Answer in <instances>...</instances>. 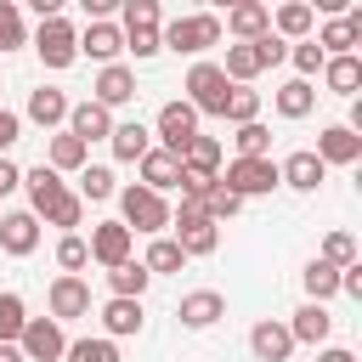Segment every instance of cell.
Here are the masks:
<instances>
[{
  "mask_svg": "<svg viewBox=\"0 0 362 362\" xmlns=\"http://www.w3.org/2000/svg\"><path fill=\"white\" fill-rule=\"evenodd\" d=\"M221 17L215 11H192V17H175V23H158V40H164V51H175V57H204V51H215L221 45Z\"/></svg>",
  "mask_w": 362,
  "mask_h": 362,
  "instance_id": "obj_1",
  "label": "cell"
},
{
  "mask_svg": "<svg viewBox=\"0 0 362 362\" xmlns=\"http://www.w3.org/2000/svg\"><path fill=\"white\" fill-rule=\"evenodd\" d=\"M170 226H175V243L187 249V260L221 249V221L204 215V198H181V209H170Z\"/></svg>",
  "mask_w": 362,
  "mask_h": 362,
  "instance_id": "obj_2",
  "label": "cell"
},
{
  "mask_svg": "<svg viewBox=\"0 0 362 362\" xmlns=\"http://www.w3.org/2000/svg\"><path fill=\"white\" fill-rule=\"evenodd\" d=\"M226 96H232V79L221 74V62H192L187 68V102L198 107V113H209V119H221L226 113Z\"/></svg>",
  "mask_w": 362,
  "mask_h": 362,
  "instance_id": "obj_3",
  "label": "cell"
},
{
  "mask_svg": "<svg viewBox=\"0 0 362 362\" xmlns=\"http://www.w3.org/2000/svg\"><path fill=\"white\" fill-rule=\"evenodd\" d=\"M119 209H124V226L130 232H164L170 226V204H164V192H153V187H124L119 192Z\"/></svg>",
  "mask_w": 362,
  "mask_h": 362,
  "instance_id": "obj_4",
  "label": "cell"
},
{
  "mask_svg": "<svg viewBox=\"0 0 362 362\" xmlns=\"http://www.w3.org/2000/svg\"><path fill=\"white\" fill-rule=\"evenodd\" d=\"M34 51H40L45 68H68V62L79 57V28H74L68 17H40V28H34Z\"/></svg>",
  "mask_w": 362,
  "mask_h": 362,
  "instance_id": "obj_5",
  "label": "cell"
},
{
  "mask_svg": "<svg viewBox=\"0 0 362 362\" xmlns=\"http://www.w3.org/2000/svg\"><path fill=\"white\" fill-rule=\"evenodd\" d=\"M153 136H158V147H164V153H175V158H181V147L198 136V107H192L187 96H181V102H164V107H158Z\"/></svg>",
  "mask_w": 362,
  "mask_h": 362,
  "instance_id": "obj_6",
  "label": "cell"
},
{
  "mask_svg": "<svg viewBox=\"0 0 362 362\" xmlns=\"http://www.w3.org/2000/svg\"><path fill=\"white\" fill-rule=\"evenodd\" d=\"M221 181H226L238 198H260V192L283 187V181H277V164H272V153H266V158H232Z\"/></svg>",
  "mask_w": 362,
  "mask_h": 362,
  "instance_id": "obj_7",
  "label": "cell"
},
{
  "mask_svg": "<svg viewBox=\"0 0 362 362\" xmlns=\"http://www.w3.org/2000/svg\"><path fill=\"white\" fill-rule=\"evenodd\" d=\"M17 351H23L28 362H57V356L68 351L62 322H57V317H28V322H23V334H17Z\"/></svg>",
  "mask_w": 362,
  "mask_h": 362,
  "instance_id": "obj_8",
  "label": "cell"
},
{
  "mask_svg": "<svg viewBox=\"0 0 362 362\" xmlns=\"http://www.w3.org/2000/svg\"><path fill=\"white\" fill-rule=\"evenodd\" d=\"M45 300H51V317H57V322L90 317V283H85L79 272H62V277L45 288Z\"/></svg>",
  "mask_w": 362,
  "mask_h": 362,
  "instance_id": "obj_9",
  "label": "cell"
},
{
  "mask_svg": "<svg viewBox=\"0 0 362 362\" xmlns=\"http://www.w3.org/2000/svg\"><path fill=\"white\" fill-rule=\"evenodd\" d=\"M79 51H85L90 62H119V57H124V28L107 23V17H90V23L79 28Z\"/></svg>",
  "mask_w": 362,
  "mask_h": 362,
  "instance_id": "obj_10",
  "label": "cell"
},
{
  "mask_svg": "<svg viewBox=\"0 0 362 362\" xmlns=\"http://www.w3.org/2000/svg\"><path fill=\"white\" fill-rule=\"evenodd\" d=\"M130 243H136V232H130L124 221H102V226H90V260H96V266H119V260H130Z\"/></svg>",
  "mask_w": 362,
  "mask_h": 362,
  "instance_id": "obj_11",
  "label": "cell"
},
{
  "mask_svg": "<svg viewBox=\"0 0 362 362\" xmlns=\"http://www.w3.org/2000/svg\"><path fill=\"white\" fill-rule=\"evenodd\" d=\"M0 249L6 255H34L40 249V215L34 209H11V215H0Z\"/></svg>",
  "mask_w": 362,
  "mask_h": 362,
  "instance_id": "obj_12",
  "label": "cell"
},
{
  "mask_svg": "<svg viewBox=\"0 0 362 362\" xmlns=\"http://www.w3.org/2000/svg\"><path fill=\"white\" fill-rule=\"evenodd\" d=\"M322 175H328V164H322L311 147H300V153H288V158L277 164V181H283V187H294V192H317V187H322Z\"/></svg>",
  "mask_w": 362,
  "mask_h": 362,
  "instance_id": "obj_13",
  "label": "cell"
},
{
  "mask_svg": "<svg viewBox=\"0 0 362 362\" xmlns=\"http://www.w3.org/2000/svg\"><path fill=\"white\" fill-rule=\"evenodd\" d=\"M249 351H255V362H288L294 356V334H288V322H255L249 328Z\"/></svg>",
  "mask_w": 362,
  "mask_h": 362,
  "instance_id": "obj_14",
  "label": "cell"
},
{
  "mask_svg": "<svg viewBox=\"0 0 362 362\" xmlns=\"http://www.w3.org/2000/svg\"><path fill=\"white\" fill-rule=\"evenodd\" d=\"M322 164H356L362 158V130H351V124H328L322 136H317V147H311Z\"/></svg>",
  "mask_w": 362,
  "mask_h": 362,
  "instance_id": "obj_15",
  "label": "cell"
},
{
  "mask_svg": "<svg viewBox=\"0 0 362 362\" xmlns=\"http://www.w3.org/2000/svg\"><path fill=\"white\" fill-rule=\"evenodd\" d=\"M68 130L90 147V141H102V136L113 130V107H102L96 96H90V102H74V107H68Z\"/></svg>",
  "mask_w": 362,
  "mask_h": 362,
  "instance_id": "obj_16",
  "label": "cell"
},
{
  "mask_svg": "<svg viewBox=\"0 0 362 362\" xmlns=\"http://www.w3.org/2000/svg\"><path fill=\"white\" fill-rule=\"evenodd\" d=\"M187 328H215L221 317H226V294H215V288H192V294H181V311H175Z\"/></svg>",
  "mask_w": 362,
  "mask_h": 362,
  "instance_id": "obj_17",
  "label": "cell"
},
{
  "mask_svg": "<svg viewBox=\"0 0 362 362\" xmlns=\"http://www.w3.org/2000/svg\"><path fill=\"white\" fill-rule=\"evenodd\" d=\"M288 334H294V345H328V334H334V317H328V305H322V300H305V305L294 311Z\"/></svg>",
  "mask_w": 362,
  "mask_h": 362,
  "instance_id": "obj_18",
  "label": "cell"
},
{
  "mask_svg": "<svg viewBox=\"0 0 362 362\" xmlns=\"http://www.w3.org/2000/svg\"><path fill=\"white\" fill-rule=\"evenodd\" d=\"M96 102H102V107L136 102V74H130L124 62H102V74H96Z\"/></svg>",
  "mask_w": 362,
  "mask_h": 362,
  "instance_id": "obj_19",
  "label": "cell"
},
{
  "mask_svg": "<svg viewBox=\"0 0 362 362\" xmlns=\"http://www.w3.org/2000/svg\"><path fill=\"white\" fill-rule=\"evenodd\" d=\"M102 328H107V339L141 334V300H136V294H113V300L102 305Z\"/></svg>",
  "mask_w": 362,
  "mask_h": 362,
  "instance_id": "obj_20",
  "label": "cell"
},
{
  "mask_svg": "<svg viewBox=\"0 0 362 362\" xmlns=\"http://www.w3.org/2000/svg\"><path fill=\"white\" fill-rule=\"evenodd\" d=\"M221 28H232L238 40H260L266 28H272V6L266 0H243V6H226V23Z\"/></svg>",
  "mask_w": 362,
  "mask_h": 362,
  "instance_id": "obj_21",
  "label": "cell"
},
{
  "mask_svg": "<svg viewBox=\"0 0 362 362\" xmlns=\"http://www.w3.org/2000/svg\"><path fill=\"white\" fill-rule=\"evenodd\" d=\"M356 40H362V11H339V17H334V23H322V34H317V45H322L328 57L356 51Z\"/></svg>",
  "mask_w": 362,
  "mask_h": 362,
  "instance_id": "obj_22",
  "label": "cell"
},
{
  "mask_svg": "<svg viewBox=\"0 0 362 362\" xmlns=\"http://www.w3.org/2000/svg\"><path fill=\"white\" fill-rule=\"evenodd\" d=\"M68 96L62 90H51V85H40V90H28V119L40 124V130H57V124H68Z\"/></svg>",
  "mask_w": 362,
  "mask_h": 362,
  "instance_id": "obj_23",
  "label": "cell"
},
{
  "mask_svg": "<svg viewBox=\"0 0 362 362\" xmlns=\"http://www.w3.org/2000/svg\"><path fill=\"white\" fill-rule=\"evenodd\" d=\"M107 141H113V158H119V164H136V158L153 147V130H147L141 119H124V124L107 130Z\"/></svg>",
  "mask_w": 362,
  "mask_h": 362,
  "instance_id": "obj_24",
  "label": "cell"
},
{
  "mask_svg": "<svg viewBox=\"0 0 362 362\" xmlns=\"http://www.w3.org/2000/svg\"><path fill=\"white\" fill-rule=\"evenodd\" d=\"M136 164H141V187H153V192H170V187H175V175H181V158H175V153H164V147H147Z\"/></svg>",
  "mask_w": 362,
  "mask_h": 362,
  "instance_id": "obj_25",
  "label": "cell"
},
{
  "mask_svg": "<svg viewBox=\"0 0 362 362\" xmlns=\"http://www.w3.org/2000/svg\"><path fill=\"white\" fill-rule=\"evenodd\" d=\"M221 74H226L232 85H249L255 74H266V62H260V45H255V40H238V45H226V62H221Z\"/></svg>",
  "mask_w": 362,
  "mask_h": 362,
  "instance_id": "obj_26",
  "label": "cell"
},
{
  "mask_svg": "<svg viewBox=\"0 0 362 362\" xmlns=\"http://www.w3.org/2000/svg\"><path fill=\"white\" fill-rule=\"evenodd\" d=\"M322 85H328L334 96H356V85H362V62H356V51L328 57V62H322Z\"/></svg>",
  "mask_w": 362,
  "mask_h": 362,
  "instance_id": "obj_27",
  "label": "cell"
},
{
  "mask_svg": "<svg viewBox=\"0 0 362 362\" xmlns=\"http://www.w3.org/2000/svg\"><path fill=\"white\" fill-rule=\"evenodd\" d=\"M311 28H317V11L305 0H283L277 17H272V34H283V40H305Z\"/></svg>",
  "mask_w": 362,
  "mask_h": 362,
  "instance_id": "obj_28",
  "label": "cell"
},
{
  "mask_svg": "<svg viewBox=\"0 0 362 362\" xmlns=\"http://www.w3.org/2000/svg\"><path fill=\"white\" fill-rule=\"evenodd\" d=\"M141 266H147L153 277H170V272H181V266H187V249H181L175 238H164V232H153V243H147V255H141Z\"/></svg>",
  "mask_w": 362,
  "mask_h": 362,
  "instance_id": "obj_29",
  "label": "cell"
},
{
  "mask_svg": "<svg viewBox=\"0 0 362 362\" xmlns=\"http://www.w3.org/2000/svg\"><path fill=\"white\" fill-rule=\"evenodd\" d=\"M23 187H28V209L40 215L57 192H62V170H51V164H34V170H23Z\"/></svg>",
  "mask_w": 362,
  "mask_h": 362,
  "instance_id": "obj_30",
  "label": "cell"
},
{
  "mask_svg": "<svg viewBox=\"0 0 362 362\" xmlns=\"http://www.w3.org/2000/svg\"><path fill=\"white\" fill-rule=\"evenodd\" d=\"M40 221H45V226H62V232H74V226L85 221V198L62 187V192H57V198H51V204L40 209Z\"/></svg>",
  "mask_w": 362,
  "mask_h": 362,
  "instance_id": "obj_31",
  "label": "cell"
},
{
  "mask_svg": "<svg viewBox=\"0 0 362 362\" xmlns=\"http://www.w3.org/2000/svg\"><path fill=\"white\" fill-rule=\"evenodd\" d=\"M300 283H305V294H311V300H334V294H339V266L317 255V260H305Z\"/></svg>",
  "mask_w": 362,
  "mask_h": 362,
  "instance_id": "obj_32",
  "label": "cell"
},
{
  "mask_svg": "<svg viewBox=\"0 0 362 362\" xmlns=\"http://www.w3.org/2000/svg\"><path fill=\"white\" fill-rule=\"evenodd\" d=\"M311 107H317V85H311V79H288V85L277 90V113H283V119H305Z\"/></svg>",
  "mask_w": 362,
  "mask_h": 362,
  "instance_id": "obj_33",
  "label": "cell"
},
{
  "mask_svg": "<svg viewBox=\"0 0 362 362\" xmlns=\"http://www.w3.org/2000/svg\"><path fill=\"white\" fill-rule=\"evenodd\" d=\"M221 158H226V153H221L215 136H192V141L181 147V164H187V170H204V175H221Z\"/></svg>",
  "mask_w": 362,
  "mask_h": 362,
  "instance_id": "obj_34",
  "label": "cell"
},
{
  "mask_svg": "<svg viewBox=\"0 0 362 362\" xmlns=\"http://www.w3.org/2000/svg\"><path fill=\"white\" fill-rule=\"evenodd\" d=\"M147 283H153V272L141 266V260H119V266H107V288L113 294H147Z\"/></svg>",
  "mask_w": 362,
  "mask_h": 362,
  "instance_id": "obj_35",
  "label": "cell"
},
{
  "mask_svg": "<svg viewBox=\"0 0 362 362\" xmlns=\"http://www.w3.org/2000/svg\"><path fill=\"white\" fill-rule=\"evenodd\" d=\"M85 153H90V147H85L74 130H62V136H51V153H45V164H51V170H79V164H85Z\"/></svg>",
  "mask_w": 362,
  "mask_h": 362,
  "instance_id": "obj_36",
  "label": "cell"
},
{
  "mask_svg": "<svg viewBox=\"0 0 362 362\" xmlns=\"http://www.w3.org/2000/svg\"><path fill=\"white\" fill-rule=\"evenodd\" d=\"M119 187H113V170L107 164H79V198L85 204H102V198H113Z\"/></svg>",
  "mask_w": 362,
  "mask_h": 362,
  "instance_id": "obj_37",
  "label": "cell"
},
{
  "mask_svg": "<svg viewBox=\"0 0 362 362\" xmlns=\"http://www.w3.org/2000/svg\"><path fill=\"white\" fill-rule=\"evenodd\" d=\"M238 209H243V198H238V192H232L221 175H215V181L204 187V215H209V221H232Z\"/></svg>",
  "mask_w": 362,
  "mask_h": 362,
  "instance_id": "obj_38",
  "label": "cell"
},
{
  "mask_svg": "<svg viewBox=\"0 0 362 362\" xmlns=\"http://www.w3.org/2000/svg\"><path fill=\"white\" fill-rule=\"evenodd\" d=\"M232 141H238V158H266V153H272V130H266L260 119L238 124V136H232Z\"/></svg>",
  "mask_w": 362,
  "mask_h": 362,
  "instance_id": "obj_39",
  "label": "cell"
},
{
  "mask_svg": "<svg viewBox=\"0 0 362 362\" xmlns=\"http://www.w3.org/2000/svg\"><path fill=\"white\" fill-rule=\"evenodd\" d=\"M288 62L300 68V79H311V74H322V62H328V51H322V45H317V40L305 34V40H294V45H288Z\"/></svg>",
  "mask_w": 362,
  "mask_h": 362,
  "instance_id": "obj_40",
  "label": "cell"
},
{
  "mask_svg": "<svg viewBox=\"0 0 362 362\" xmlns=\"http://www.w3.org/2000/svg\"><path fill=\"white\" fill-rule=\"evenodd\" d=\"M221 119H232V124H249V119H260V90H249V85H232V96H226V113Z\"/></svg>",
  "mask_w": 362,
  "mask_h": 362,
  "instance_id": "obj_41",
  "label": "cell"
},
{
  "mask_svg": "<svg viewBox=\"0 0 362 362\" xmlns=\"http://www.w3.org/2000/svg\"><path fill=\"white\" fill-rule=\"evenodd\" d=\"M62 356H68V362H119V345L102 334V339H74Z\"/></svg>",
  "mask_w": 362,
  "mask_h": 362,
  "instance_id": "obj_42",
  "label": "cell"
},
{
  "mask_svg": "<svg viewBox=\"0 0 362 362\" xmlns=\"http://www.w3.org/2000/svg\"><path fill=\"white\" fill-rule=\"evenodd\" d=\"M57 266H62V272H79V266H90V243H85L79 232H62V243H57Z\"/></svg>",
  "mask_w": 362,
  "mask_h": 362,
  "instance_id": "obj_43",
  "label": "cell"
},
{
  "mask_svg": "<svg viewBox=\"0 0 362 362\" xmlns=\"http://www.w3.org/2000/svg\"><path fill=\"white\" fill-rule=\"evenodd\" d=\"M23 322H28V311H23V294H0V339H17L23 334Z\"/></svg>",
  "mask_w": 362,
  "mask_h": 362,
  "instance_id": "obj_44",
  "label": "cell"
},
{
  "mask_svg": "<svg viewBox=\"0 0 362 362\" xmlns=\"http://www.w3.org/2000/svg\"><path fill=\"white\" fill-rule=\"evenodd\" d=\"M23 40H28V28H23L17 0H0V51H11V45H23Z\"/></svg>",
  "mask_w": 362,
  "mask_h": 362,
  "instance_id": "obj_45",
  "label": "cell"
},
{
  "mask_svg": "<svg viewBox=\"0 0 362 362\" xmlns=\"http://www.w3.org/2000/svg\"><path fill=\"white\" fill-rule=\"evenodd\" d=\"M124 51H130L136 62H147V57L164 51V40H158V28H124Z\"/></svg>",
  "mask_w": 362,
  "mask_h": 362,
  "instance_id": "obj_46",
  "label": "cell"
},
{
  "mask_svg": "<svg viewBox=\"0 0 362 362\" xmlns=\"http://www.w3.org/2000/svg\"><path fill=\"white\" fill-rule=\"evenodd\" d=\"M124 23L119 28H158V0H119Z\"/></svg>",
  "mask_w": 362,
  "mask_h": 362,
  "instance_id": "obj_47",
  "label": "cell"
},
{
  "mask_svg": "<svg viewBox=\"0 0 362 362\" xmlns=\"http://www.w3.org/2000/svg\"><path fill=\"white\" fill-rule=\"evenodd\" d=\"M322 260L351 266V260H356V238H351V232H328V238H322Z\"/></svg>",
  "mask_w": 362,
  "mask_h": 362,
  "instance_id": "obj_48",
  "label": "cell"
},
{
  "mask_svg": "<svg viewBox=\"0 0 362 362\" xmlns=\"http://www.w3.org/2000/svg\"><path fill=\"white\" fill-rule=\"evenodd\" d=\"M255 45H260V62H266V68H277V62L288 57V40H283V34H272V28H266Z\"/></svg>",
  "mask_w": 362,
  "mask_h": 362,
  "instance_id": "obj_49",
  "label": "cell"
},
{
  "mask_svg": "<svg viewBox=\"0 0 362 362\" xmlns=\"http://www.w3.org/2000/svg\"><path fill=\"white\" fill-rule=\"evenodd\" d=\"M23 136V119L11 113V107H0V153H11V141Z\"/></svg>",
  "mask_w": 362,
  "mask_h": 362,
  "instance_id": "obj_50",
  "label": "cell"
},
{
  "mask_svg": "<svg viewBox=\"0 0 362 362\" xmlns=\"http://www.w3.org/2000/svg\"><path fill=\"white\" fill-rule=\"evenodd\" d=\"M339 294L362 300V266H356V260H351V266H339Z\"/></svg>",
  "mask_w": 362,
  "mask_h": 362,
  "instance_id": "obj_51",
  "label": "cell"
},
{
  "mask_svg": "<svg viewBox=\"0 0 362 362\" xmlns=\"http://www.w3.org/2000/svg\"><path fill=\"white\" fill-rule=\"evenodd\" d=\"M17 187H23V170H17V164L0 153V198H6V192H17Z\"/></svg>",
  "mask_w": 362,
  "mask_h": 362,
  "instance_id": "obj_52",
  "label": "cell"
},
{
  "mask_svg": "<svg viewBox=\"0 0 362 362\" xmlns=\"http://www.w3.org/2000/svg\"><path fill=\"white\" fill-rule=\"evenodd\" d=\"M79 11H85V17H113L119 0H79Z\"/></svg>",
  "mask_w": 362,
  "mask_h": 362,
  "instance_id": "obj_53",
  "label": "cell"
},
{
  "mask_svg": "<svg viewBox=\"0 0 362 362\" xmlns=\"http://www.w3.org/2000/svg\"><path fill=\"white\" fill-rule=\"evenodd\" d=\"M317 362H356V356H351L345 345H322V351H317Z\"/></svg>",
  "mask_w": 362,
  "mask_h": 362,
  "instance_id": "obj_54",
  "label": "cell"
},
{
  "mask_svg": "<svg viewBox=\"0 0 362 362\" xmlns=\"http://www.w3.org/2000/svg\"><path fill=\"white\" fill-rule=\"evenodd\" d=\"M311 11H328V17H339V11H351V0H305Z\"/></svg>",
  "mask_w": 362,
  "mask_h": 362,
  "instance_id": "obj_55",
  "label": "cell"
},
{
  "mask_svg": "<svg viewBox=\"0 0 362 362\" xmlns=\"http://www.w3.org/2000/svg\"><path fill=\"white\" fill-rule=\"evenodd\" d=\"M28 6H34L40 17H62V6H68V0H28Z\"/></svg>",
  "mask_w": 362,
  "mask_h": 362,
  "instance_id": "obj_56",
  "label": "cell"
},
{
  "mask_svg": "<svg viewBox=\"0 0 362 362\" xmlns=\"http://www.w3.org/2000/svg\"><path fill=\"white\" fill-rule=\"evenodd\" d=\"M0 362H28V356L17 351V339H0Z\"/></svg>",
  "mask_w": 362,
  "mask_h": 362,
  "instance_id": "obj_57",
  "label": "cell"
},
{
  "mask_svg": "<svg viewBox=\"0 0 362 362\" xmlns=\"http://www.w3.org/2000/svg\"><path fill=\"white\" fill-rule=\"evenodd\" d=\"M215 6H243V0H215Z\"/></svg>",
  "mask_w": 362,
  "mask_h": 362,
  "instance_id": "obj_58",
  "label": "cell"
},
{
  "mask_svg": "<svg viewBox=\"0 0 362 362\" xmlns=\"http://www.w3.org/2000/svg\"><path fill=\"white\" fill-rule=\"evenodd\" d=\"M198 6H209V0H198Z\"/></svg>",
  "mask_w": 362,
  "mask_h": 362,
  "instance_id": "obj_59",
  "label": "cell"
},
{
  "mask_svg": "<svg viewBox=\"0 0 362 362\" xmlns=\"http://www.w3.org/2000/svg\"><path fill=\"white\" fill-rule=\"evenodd\" d=\"M0 215H6V209H0Z\"/></svg>",
  "mask_w": 362,
  "mask_h": 362,
  "instance_id": "obj_60",
  "label": "cell"
}]
</instances>
